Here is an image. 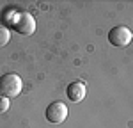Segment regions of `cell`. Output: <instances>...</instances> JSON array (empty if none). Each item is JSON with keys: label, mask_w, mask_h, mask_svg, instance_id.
<instances>
[{"label": "cell", "mask_w": 133, "mask_h": 128, "mask_svg": "<svg viewBox=\"0 0 133 128\" xmlns=\"http://www.w3.org/2000/svg\"><path fill=\"white\" fill-rule=\"evenodd\" d=\"M9 107H11V100L5 96H0V112H5Z\"/></svg>", "instance_id": "obj_7"}, {"label": "cell", "mask_w": 133, "mask_h": 128, "mask_svg": "<svg viewBox=\"0 0 133 128\" xmlns=\"http://www.w3.org/2000/svg\"><path fill=\"white\" fill-rule=\"evenodd\" d=\"M23 89V80L16 73H5L0 76V96L5 98H14L18 96Z\"/></svg>", "instance_id": "obj_1"}, {"label": "cell", "mask_w": 133, "mask_h": 128, "mask_svg": "<svg viewBox=\"0 0 133 128\" xmlns=\"http://www.w3.org/2000/svg\"><path fill=\"white\" fill-rule=\"evenodd\" d=\"M68 114H69L68 105L62 103V101H53V103H50V105L46 107V110H44L46 121L51 123V125H61V123H64V121L68 119Z\"/></svg>", "instance_id": "obj_3"}, {"label": "cell", "mask_w": 133, "mask_h": 128, "mask_svg": "<svg viewBox=\"0 0 133 128\" xmlns=\"http://www.w3.org/2000/svg\"><path fill=\"white\" fill-rule=\"evenodd\" d=\"M66 94H68V98H69L71 101L78 103V101H82L83 98H85L87 87H85L83 82H71V84L66 87Z\"/></svg>", "instance_id": "obj_5"}, {"label": "cell", "mask_w": 133, "mask_h": 128, "mask_svg": "<svg viewBox=\"0 0 133 128\" xmlns=\"http://www.w3.org/2000/svg\"><path fill=\"white\" fill-rule=\"evenodd\" d=\"M133 39V34L131 30L128 29V27H124V25H117V27H114L110 29L108 32V41L112 46H117V48H123V46H128Z\"/></svg>", "instance_id": "obj_4"}, {"label": "cell", "mask_w": 133, "mask_h": 128, "mask_svg": "<svg viewBox=\"0 0 133 128\" xmlns=\"http://www.w3.org/2000/svg\"><path fill=\"white\" fill-rule=\"evenodd\" d=\"M12 29L20 36H32L36 32V20L30 12H18L12 18Z\"/></svg>", "instance_id": "obj_2"}, {"label": "cell", "mask_w": 133, "mask_h": 128, "mask_svg": "<svg viewBox=\"0 0 133 128\" xmlns=\"http://www.w3.org/2000/svg\"><path fill=\"white\" fill-rule=\"evenodd\" d=\"M9 41H11V30L7 27L0 25V46H5Z\"/></svg>", "instance_id": "obj_6"}]
</instances>
